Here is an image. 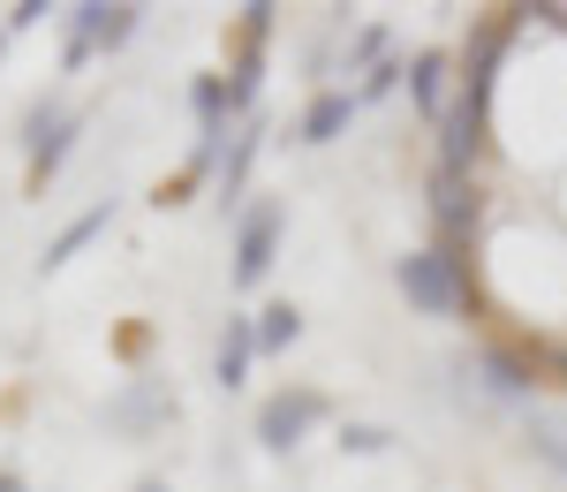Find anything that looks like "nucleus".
I'll list each match as a JSON object with an SVG mask.
<instances>
[{
    "instance_id": "1",
    "label": "nucleus",
    "mask_w": 567,
    "mask_h": 492,
    "mask_svg": "<svg viewBox=\"0 0 567 492\" xmlns=\"http://www.w3.org/2000/svg\"><path fill=\"white\" fill-rule=\"evenodd\" d=\"M523 8H499L492 23H477L470 39V61H462V84H454V106L439 114V167L454 175H477V152H484V106H492V69L507 53V31H515Z\"/></svg>"
},
{
    "instance_id": "2",
    "label": "nucleus",
    "mask_w": 567,
    "mask_h": 492,
    "mask_svg": "<svg viewBox=\"0 0 567 492\" xmlns=\"http://www.w3.org/2000/svg\"><path fill=\"white\" fill-rule=\"evenodd\" d=\"M393 280H401V296H409V311L424 318H462L470 311V266H462V250H446V243H432V250H409L401 266H393Z\"/></svg>"
},
{
    "instance_id": "3",
    "label": "nucleus",
    "mask_w": 567,
    "mask_h": 492,
    "mask_svg": "<svg viewBox=\"0 0 567 492\" xmlns=\"http://www.w3.org/2000/svg\"><path fill=\"white\" fill-rule=\"evenodd\" d=\"M432 221H439V235H446V250H454L462 235H477V221H484V189H477V175L432 167Z\"/></svg>"
},
{
    "instance_id": "4",
    "label": "nucleus",
    "mask_w": 567,
    "mask_h": 492,
    "mask_svg": "<svg viewBox=\"0 0 567 492\" xmlns=\"http://www.w3.org/2000/svg\"><path fill=\"white\" fill-rule=\"evenodd\" d=\"M272 250H280V205L265 197L243 213V235H235V288H258L272 273Z\"/></svg>"
},
{
    "instance_id": "5",
    "label": "nucleus",
    "mask_w": 567,
    "mask_h": 492,
    "mask_svg": "<svg viewBox=\"0 0 567 492\" xmlns=\"http://www.w3.org/2000/svg\"><path fill=\"white\" fill-rule=\"evenodd\" d=\"M318 417H326V394H318V387H296V394H272V402L258 409V440L272 454H288L296 448V440H303L310 424H318Z\"/></svg>"
},
{
    "instance_id": "6",
    "label": "nucleus",
    "mask_w": 567,
    "mask_h": 492,
    "mask_svg": "<svg viewBox=\"0 0 567 492\" xmlns=\"http://www.w3.org/2000/svg\"><path fill=\"white\" fill-rule=\"evenodd\" d=\"M454 84H462V76H454V61H446L439 45H424V53L409 61V99H416L424 122H439V114L454 106Z\"/></svg>"
},
{
    "instance_id": "7",
    "label": "nucleus",
    "mask_w": 567,
    "mask_h": 492,
    "mask_svg": "<svg viewBox=\"0 0 567 492\" xmlns=\"http://www.w3.org/2000/svg\"><path fill=\"white\" fill-rule=\"evenodd\" d=\"M355 106H363L355 91H318V99H310V114H303V144H333V136L355 122Z\"/></svg>"
},
{
    "instance_id": "8",
    "label": "nucleus",
    "mask_w": 567,
    "mask_h": 492,
    "mask_svg": "<svg viewBox=\"0 0 567 492\" xmlns=\"http://www.w3.org/2000/svg\"><path fill=\"white\" fill-rule=\"evenodd\" d=\"M258 357V318H227V334H219V387H243V371Z\"/></svg>"
},
{
    "instance_id": "9",
    "label": "nucleus",
    "mask_w": 567,
    "mask_h": 492,
    "mask_svg": "<svg viewBox=\"0 0 567 492\" xmlns=\"http://www.w3.org/2000/svg\"><path fill=\"white\" fill-rule=\"evenodd\" d=\"M477 371H484V387H492V394H507V402H523L529 387H537L529 357H515V349H484V357H477Z\"/></svg>"
},
{
    "instance_id": "10",
    "label": "nucleus",
    "mask_w": 567,
    "mask_h": 492,
    "mask_svg": "<svg viewBox=\"0 0 567 492\" xmlns=\"http://www.w3.org/2000/svg\"><path fill=\"white\" fill-rule=\"evenodd\" d=\"M106 221H114V205H91L84 221H69V227H61V235H53V243H45V273H53V266H69V258L84 250L91 235H106Z\"/></svg>"
},
{
    "instance_id": "11",
    "label": "nucleus",
    "mask_w": 567,
    "mask_h": 492,
    "mask_svg": "<svg viewBox=\"0 0 567 492\" xmlns=\"http://www.w3.org/2000/svg\"><path fill=\"white\" fill-rule=\"evenodd\" d=\"M296 334H303V311H296V304H265V311H258V349H265V357H280Z\"/></svg>"
},
{
    "instance_id": "12",
    "label": "nucleus",
    "mask_w": 567,
    "mask_h": 492,
    "mask_svg": "<svg viewBox=\"0 0 567 492\" xmlns=\"http://www.w3.org/2000/svg\"><path fill=\"white\" fill-rule=\"evenodd\" d=\"M69 136H76V122H53V136H39V152H31V189H45V175L69 160Z\"/></svg>"
},
{
    "instance_id": "13",
    "label": "nucleus",
    "mask_w": 567,
    "mask_h": 492,
    "mask_svg": "<svg viewBox=\"0 0 567 492\" xmlns=\"http://www.w3.org/2000/svg\"><path fill=\"white\" fill-rule=\"evenodd\" d=\"M250 160H258V130L235 136V152H227V167H219V197H243V182H250Z\"/></svg>"
},
{
    "instance_id": "14",
    "label": "nucleus",
    "mask_w": 567,
    "mask_h": 492,
    "mask_svg": "<svg viewBox=\"0 0 567 492\" xmlns=\"http://www.w3.org/2000/svg\"><path fill=\"white\" fill-rule=\"evenodd\" d=\"M529 454H545L553 470H567V424L560 417H529Z\"/></svg>"
},
{
    "instance_id": "15",
    "label": "nucleus",
    "mask_w": 567,
    "mask_h": 492,
    "mask_svg": "<svg viewBox=\"0 0 567 492\" xmlns=\"http://www.w3.org/2000/svg\"><path fill=\"white\" fill-rule=\"evenodd\" d=\"M250 99H258V45H243V61L227 76V106H250Z\"/></svg>"
},
{
    "instance_id": "16",
    "label": "nucleus",
    "mask_w": 567,
    "mask_h": 492,
    "mask_svg": "<svg viewBox=\"0 0 567 492\" xmlns=\"http://www.w3.org/2000/svg\"><path fill=\"white\" fill-rule=\"evenodd\" d=\"M341 448H349V454H386L393 432H379V424H349V432H341Z\"/></svg>"
},
{
    "instance_id": "17",
    "label": "nucleus",
    "mask_w": 567,
    "mask_h": 492,
    "mask_svg": "<svg viewBox=\"0 0 567 492\" xmlns=\"http://www.w3.org/2000/svg\"><path fill=\"white\" fill-rule=\"evenodd\" d=\"M272 16H280V8H265V0H258V8H243V45H258L265 31H272Z\"/></svg>"
},
{
    "instance_id": "18",
    "label": "nucleus",
    "mask_w": 567,
    "mask_h": 492,
    "mask_svg": "<svg viewBox=\"0 0 567 492\" xmlns=\"http://www.w3.org/2000/svg\"><path fill=\"white\" fill-rule=\"evenodd\" d=\"M545 379H553V387H567V349H553V357H545Z\"/></svg>"
},
{
    "instance_id": "19",
    "label": "nucleus",
    "mask_w": 567,
    "mask_h": 492,
    "mask_svg": "<svg viewBox=\"0 0 567 492\" xmlns=\"http://www.w3.org/2000/svg\"><path fill=\"white\" fill-rule=\"evenodd\" d=\"M0 492H23V478H16V470H0Z\"/></svg>"
},
{
    "instance_id": "20",
    "label": "nucleus",
    "mask_w": 567,
    "mask_h": 492,
    "mask_svg": "<svg viewBox=\"0 0 567 492\" xmlns=\"http://www.w3.org/2000/svg\"><path fill=\"white\" fill-rule=\"evenodd\" d=\"M136 492H167V485H136Z\"/></svg>"
}]
</instances>
